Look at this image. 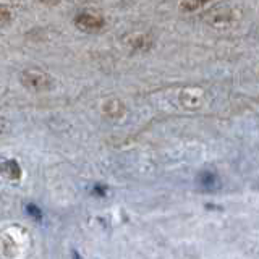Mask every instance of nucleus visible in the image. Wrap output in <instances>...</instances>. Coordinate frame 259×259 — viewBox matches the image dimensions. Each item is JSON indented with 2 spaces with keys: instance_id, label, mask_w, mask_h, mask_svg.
<instances>
[{
  "instance_id": "5",
  "label": "nucleus",
  "mask_w": 259,
  "mask_h": 259,
  "mask_svg": "<svg viewBox=\"0 0 259 259\" xmlns=\"http://www.w3.org/2000/svg\"><path fill=\"white\" fill-rule=\"evenodd\" d=\"M7 21H10V12L7 8H0V26L5 24Z\"/></svg>"
},
{
  "instance_id": "7",
  "label": "nucleus",
  "mask_w": 259,
  "mask_h": 259,
  "mask_svg": "<svg viewBox=\"0 0 259 259\" xmlns=\"http://www.w3.org/2000/svg\"><path fill=\"white\" fill-rule=\"evenodd\" d=\"M2 132H4V123L0 121V133H2Z\"/></svg>"
},
{
  "instance_id": "3",
  "label": "nucleus",
  "mask_w": 259,
  "mask_h": 259,
  "mask_svg": "<svg viewBox=\"0 0 259 259\" xmlns=\"http://www.w3.org/2000/svg\"><path fill=\"white\" fill-rule=\"evenodd\" d=\"M0 172H2L4 175H7L10 180H18L20 175H21V170H20L18 164H16L15 160L4 162V164L0 165Z\"/></svg>"
},
{
  "instance_id": "4",
  "label": "nucleus",
  "mask_w": 259,
  "mask_h": 259,
  "mask_svg": "<svg viewBox=\"0 0 259 259\" xmlns=\"http://www.w3.org/2000/svg\"><path fill=\"white\" fill-rule=\"evenodd\" d=\"M202 5H204L202 2H186V4H182V8H185V10H188V12H194Z\"/></svg>"
},
{
  "instance_id": "1",
  "label": "nucleus",
  "mask_w": 259,
  "mask_h": 259,
  "mask_svg": "<svg viewBox=\"0 0 259 259\" xmlns=\"http://www.w3.org/2000/svg\"><path fill=\"white\" fill-rule=\"evenodd\" d=\"M23 84L29 88V89H34V91H46L52 86V79L49 78V75L46 73H40L36 70H29V71H24L23 76H21Z\"/></svg>"
},
{
  "instance_id": "6",
  "label": "nucleus",
  "mask_w": 259,
  "mask_h": 259,
  "mask_svg": "<svg viewBox=\"0 0 259 259\" xmlns=\"http://www.w3.org/2000/svg\"><path fill=\"white\" fill-rule=\"evenodd\" d=\"M28 212L32 214L36 219H40V210H37V209L34 207V204H29V206H28Z\"/></svg>"
},
{
  "instance_id": "2",
  "label": "nucleus",
  "mask_w": 259,
  "mask_h": 259,
  "mask_svg": "<svg viewBox=\"0 0 259 259\" xmlns=\"http://www.w3.org/2000/svg\"><path fill=\"white\" fill-rule=\"evenodd\" d=\"M76 24L78 28L84 29V31H99L105 26V21L101 16H96L91 13H83L76 16Z\"/></svg>"
}]
</instances>
